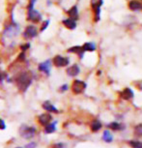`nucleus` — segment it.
<instances>
[{"label": "nucleus", "instance_id": "a211bd4d", "mask_svg": "<svg viewBox=\"0 0 142 148\" xmlns=\"http://www.w3.org/2000/svg\"><path fill=\"white\" fill-rule=\"evenodd\" d=\"M107 127L109 129L113 130V131H121V130H124L125 129V126L121 123L117 122V121H114V122H111L109 124L107 125Z\"/></svg>", "mask_w": 142, "mask_h": 148}, {"label": "nucleus", "instance_id": "4be33fe9", "mask_svg": "<svg viewBox=\"0 0 142 148\" xmlns=\"http://www.w3.org/2000/svg\"><path fill=\"white\" fill-rule=\"evenodd\" d=\"M102 139H104L105 142H111L113 140V136L111 135V133L109 131L105 130L104 134H102Z\"/></svg>", "mask_w": 142, "mask_h": 148}, {"label": "nucleus", "instance_id": "39448f33", "mask_svg": "<svg viewBox=\"0 0 142 148\" xmlns=\"http://www.w3.org/2000/svg\"><path fill=\"white\" fill-rule=\"evenodd\" d=\"M52 63L56 67H67L70 64V58L62 55H56L52 59Z\"/></svg>", "mask_w": 142, "mask_h": 148}, {"label": "nucleus", "instance_id": "b1692460", "mask_svg": "<svg viewBox=\"0 0 142 148\" xmlns=\"http://www.w3.org/2000/svg\"><path fill=\"white\" fill-rule=\"evenodd\" d=\"M134 134H135V136H142V124L137 125V126L134 128Z\"/></svg>", "mask_w": 142, "mask_h": 148}, {"label": "nucleus", "instance_id": "5701e85b", "mask_svg": "<svg viewBox=\"0 0 142 148\" xmlns=\"http://www.w3.org/2000/svg\"><path fill=\"white\" fill-rule=\"evenodd\" d=\"M130 145L132 148H142V141H138V140H130Z\"/></svg>", "mask_w": 142, "mask_h": 148}, {"label": "nucleus", "instance_id": "7ed1b4c3", "mask_svg": "<svg viewBox=\"0 0 142 148\" xmlns=\"http://www.w3.org/2000/svg\"><path fill=\"white\" fill-rule=\"evenodd\" d=\"M87 88V83L81 79H74L72 83V90L74 94H81Z\"/></svg>", "mask_w": 142, "mask_h": 148}, {"label": "nucleus", "instance_id": "9b49d317", "mask_svg": "<svg viewBox=\"0 0 142 148\" xmlns=\"http://www.w3.org/2000/svg\"><path fill=\"white\" fill-rule=\"evenodd\" d=\"M21 136H23L24 138L29 139L33 138L36 134V129L34 127H23L22 128V131L20 132Z\"/></svg>", "mask_w": 142, "mask_h": 148}, {"label": "nucleus", "instance_id": "f3484780", "mask_svg": "<svg viewBox=\"0 0 142 148\" xmlns=\"http://www.w3.org/2000/svg\"><path fill=\"white\" fill-rule=\"evenodd\" d=\"M52 117L51 114L48 113H44V114H41L40 116H39V123H40L41 125H43V126H46L47 124H49V122L51 121Z\"/></svg>", "mask_w": 142, "mask_h": 148}, {"label": "nucleus", "instance_id": "cd10ccee", "mask_svg": "<svg viewBox=\"0 0 142 148\" xmlns=\"http://www.w3.org/2000/svg\"><path fill=\"white\" fill-rule=\"evenodd\" d=\"M52 148H65V146H64V144H63V143H61V142H59V143L54 144L53 146H52Z\"/></svg>", "mask_w": 142, "mask_h": 148}, {"label": "nucleus", "instance_id": "c756f323", "mask_svg": "<svg viewBox=\"0 0 142 148\" xmlns=\"http://www.w3.org/2000/svg\"><path fill=\"white\" fill-rule=\"evenodd\" d=\"M16 148H21V147H16Z\"/></svg>", "mask_w": 142, "mask_h": 148}, {"label": "nucleus", "instance_id": "f8f14e48", "mask_svg": "<svg viewBox=\"0 0 142 148\" xmlns=\"http://www.w3.org/2000/svg\"><path fill=\"white\" fill-rule=\"evenodd\" d=\"M63 25L66 27V28H68L70 30H74L76 28L77 26V22H76V19L74 18H67L65 19H63L62 21Z\"/></svg>", "mask_w": 142, "mask_h": 148}, {"label": "nucleus", "instance_id": "bb28decb", "mask_svg": "<svg viewBox=\"0 0 142 148\" xmlns=\"http://www.w3.org/2000/svg\"><path fill=\"white\" fill-rule=\"evenodd\" d=\"M48 24H49V21H44V24H43V27L41 28V31H44V30L47 27V25H48Z\"/></svg>", "mask_w": 142, "mask_h": 148}, {"label": "nucleus", "instance_id": "423d86ee", "mask_svg": "<svg viewBox=\"0 0 142 148\" xmlns=\"http://www.w3.org/2000/svg\"><path fill=\"white\" fill-rule=\"evenodd\" d=\"M137 24V18L135 16H128L127 18H125L123 26L127 30H132Z\"/></svg>", "mask_w": 142, "mask_h": 148}, {"label": "nucleus", "instance_id": "20e7f679", "mask_svg": "<svg viewBox=\"0 0 142 148\" xmlns=\"http://www.w3.org/2000/svg\"><path fill=\"white\" fill-rule=\"evenodd\" d=\"M128 9L132 13L142 12V0H129Z\"/></svg>", "mask_w": 142, "mask_h": 148}, {"label": "nucleus", "instance_id": "393cba45", "mask_svg": "<svg viewBox=\"0 0 142 148\" xmlns=\"http://www.w3.org/2000/svg\"><path fill=\"white\" fill-rule=\"evenodd\" d=\"M37 147V143L35 141H32V142H29L28 144L25 145V148H36Z\"/></svg>", "mask_w": 142, "mask_h": 148}, {"label": "nucleus", "instance_id": "1a4fd4ad", "mask_svg": "<svg viewBox=\"0 0 142 148\" xmlns=\"http://www.w3.org/2000/svg\"><path fill=\"white\" fill-rule=\"evenodd\" d=\"M27 16H28V19L35 22L40 21L42 19L41 14L38 11L34 10V7H28V15H27Z\"/></svg>", "mask_w": 142, "mask_h": 148}, {"label": "nucleus", "instance_id": "c85d7f7f", "mask_svg": "<svg viewBox=\"0 0 142 148\" xmlns=\"http://www.w3.org/2000/svg\"><path fill=\"white\" fill-rule=\"evenodd\" d=\"M68 88H69L68 84H63V85H62V86H61V87H60V91H61V92L67 91V90H68Z\"/></svg>", "mask_w": 142, "mask_h": 148}, {"label": "nucleus", "instance_id": "f03ea898", "mask_svg": "<svg viewBox=\"0 0 142 148\" xmlns=\"http://www.w3.org/2000/svg\"><path fill=\"white\" fill-rule=\"evenodd\" d=\"M32 82V77L31 74L28 72H23L21 73L19 76L16 77V85L22 91H25L28 86L31 84Z\"/></svg>", "mask_w": 142, "mask_h": 148}, {"label": "nucleus", "instance_id": "9d476101", "mask_svg": "<svg viewBox=\"0 0 142 148\" xmlns=\"http://www.w3.org/2000/svg\"><path fill=\"white\" fill-rule=\"evenodd\" d=\"M80 67L79 64H73V65L69 66L68 68H67L66 72H67V75H68L69 77H76L79 76V75L80 74Z\"/></svg>", "mask_w": 142, "mask_h": 148}, {"label": "nucleus", "instance_id": "6ab92c4d", "mask_svg": "<svg viewBox=\"0 0 142 148\" xmlns=\"http://www.w3.org/2000/svg\"><path fill=\"white\" fill-rule=\"evenodd\" d=\"M43 108H44L46 111H48V112H54V113L59 112L57 108H55L54 106L51 104V103H49V102H44V104H43Z\"/></svg>", "mask_w": 142, "mask_h": 148}, {"label": "nucleus", "instance_id": "f257e3e1", "mask_svg": "<svg viewBox=\"0 0 142 148\" xmlns=\"http://www.w3.org/2000/svg\"><path fill=\"white\" fill-rule=\"evenodd\" d=\"M104 0H90V7L93 15V21L98 23L102 18V7L104 6Z\"/></svg>", "mask_w": 142, "mask_h": 148}, {"label": "nucleus", "instance_id": "dca6fc26", "mask_svg": "<svg viewBox=\"0 0 142 148\" xmlns=\"http://www.w3.org/2000/svg\"><path fill=\"white\" fill-rule=\"evenodd\" d=\"M51 60H46L44 62H42L40 65H39V70L41 72L46 73V75H49V72H51Z\"/></svg>", "mask_w": 142, "mask_h": 148}, {"label": "nucleus", "instance_id": "6e6552de", "mask_svg": "<svg viewBox=\"0 0 142 148\" xmlns=\"http://www.w3.org/2000/svg\"><path fill=\"white\" fill-rule=\"evenodd\" d=\"M68 51L69 53L76 54L77 56H79V58H80V59H83V57H84V55L86 53V52L84 51V49H83L82 46H74V47L68 49V51Z\"/></svg>", "mask_w": 142, "mask_h": 148}, {"label": "nucleus", "instance_id": "a878e982", "mask_svg": "<svg viewBox=\"0 0 142 148\" xmlns=\"http://www.w3.org/2000/svg\"><path fill=\"white\" fill-rule=\"evenodd\" d=\"M6 128V125H5V122L3 121V119L0 118V130H4Z\"/></svg>", "mask_w": 142, "mask_h": 148}, {"label": "nucleus", "instance_id": "4468645a", "mask_svg": "<svg viewBox=\"0 0 142 148\" xmlns=\"http://www.w3.org/2000/svg\"><path fill=\"white\" fill-rule=\"evenodd\" d=\"M82 47L85 52H94L97 51L98 46H97V44L95 43V42L89 41V42H85V43L82 45Z\"/></svg>", "mask_w": 142, "mask_h": 148}, {"label": "nucleus", "instance_id": "aec40b11", "mask_svg": "<svg viewBox=\"0 0 142 148\" xmlns=\"http://www.w3.org/2000/svg\"><path fill=\"white\" fill-rule=\"evenodd\" d=\"M102 123L98 119H95L94 121L92 122V124H91V130H92V132H98V131H100V130L102 129Z\"/></svg>", "mask_w": 142, "mask_h": 148}, {"label": "nucleus", "instance_id": "0eeeda50", "mask_svg": "<svg viewBox=\"0 0 142 148\" xmlns=\"http://www.w3.org/2000/svg\"><path fill=\"white\" fill-rule=\"evenodd\" d=\"M119 96L125 101H130V100L134 98V92L130 87H125L123 90L120 91Z\"/></svg>", "mask_w": 142, "mask_h": 148}, {"label": "nucleus", "instance_id": "412c9836", "mask_svg": "<svg viewBox=\"0 0 142 148\" xmlns=\"http://www.w3.org/2000/svg\"><path fill=\"white\" fill-rule=\"evenodd\" d=\"M55 130H56V122L49 123L46 126H44V133H46V134L53 133L55 132Z\"/></svg>", "mask_w": 142, "mask_h": 148}, {"label": "nucleus", "instance_id": "2eb2a0df", "mask_svg": "<svg viewBox=\"0 0 142 148\" xmlns=\"http://www.w3.org/2000/svg\"><path fill=\"white\" fill-rule=\"evenodd\" d=\"M67 14H68V16L70 18H74V19H79V7L76 6V5H74L73 7H71L70 9L67 11Z\"/></svg>", "mask_w": 142, "mask_h": 148}, {"label": "nucleus", "instance_id": "ddd939ff", "mask_svg": "<svg viewBox=\"0 0 142 148\" xmlns=\"http://www.w3.org/2000/svg\"><path fill=\"white\" fill-rule=\"evenodd\" d=\"M38 35V31H37V28L33 25H29L26 27L25 31H24V37L27 38V39H32L36 37Z\"/></svg>", "mask_w": 142, "mask_h": 148}]
</instances>
